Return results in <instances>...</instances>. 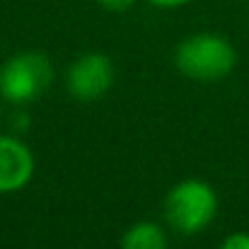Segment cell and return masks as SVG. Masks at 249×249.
<instances>
[{
    "label": "cell",
    "instance_id": "obj_4",
    "mask_svg": "<svg viewBox=\"0 0 249 249\" xmlns=\"http://www.w3.org/2000/svg\"><path fill=\"white\" fill-rule=\"evenodd\" d=\"M116 80V68L107 53L89 51L78 56L66 71L68 94L80 102H97L109 94Z\"/></svg>",
    "mask_w": 249,
    "mask_h": 249
},
{
    "label": "cell",
    "instance_id": "obj_8",
    "mask_svg": "<svg viewBox=\"0 0 249 249\" xmlns=\"http://www.w3.org/2000/svg\"><path fill=\"white\" fill-rule=\"evenodd\" d=\"M220 249H249V232H230L223 237Z\"/></svg>",
    "mask_w": 249,
    "mask_h": 249
},
{
    "label": "cell",
    "instance_id": "obj_3",
    "mask_svg": "<svg viewBox=\"0 0 249 249\" xmlns=\"http://www.w3.org/2000/svg\"><path fill=\"white\" fill-rule=\"evenodd\" d=\"M53 63L41 51H19L0 66V97L15 107H27L53 85Z\"/></svg>",
    "mask_w": 249,
    "mask_h": 249
},
{
    "label": "cell",
    "instance_id": "obj_6",
    "mask_svg": "<svg viewBox=\"0 0 249 249\" xmlns=\"http://www.w3.org/2000/svg\"><path fill=\"white\" fill-rule=\"evenodd\" d=\"M167 247H169L167 232L158 220H138L121 237V249H167Z\"/></svg>",
    "mask_w": 249,
    "mask_h": 249
},
{
    "label": "cell",
    "instance_id": "obj_9",
    "mask_svg": "<svg viewBox=\"0 0 249 249\" xmlns=\"http://www.w3.org/2000/svg\"><path fill=\"white\" fill-rule=\"evenodd\" d=\"M97 5H102L104 10H109V12H126V10H131L138 0H94Z\"/></svg>",
    "mask_w": 249,
    "mask_h": 249
},
{
    "label": "cell",
    "instance_id": "obj_7",
    "mask_svg": "<svg viewBox=\"0 0 249 249\" xmlns=\"http://www.w3.org/2000/svg\"><path fill=\"white\" fill-rule=\"evenodd\" d=\"M29 124H32V116H29V111L27 109H15V114L10 116V128H12V133H24L27 128H29Z\"/></svg>",
    "mask_w": 249,
    "mask_h": 249
},
{
    "label": "cell",
    "instance_id": "obj_5",
    "mask_svg": "<svg viewBox=\"0 0 249 249\" xmlns=\"http://www.w3.org/2000/svg\"><path fill=\"white\" fill-rule=\"evenodd\" d=\"M36 172V158L19 133H0V196L19 194Z\"/></svg>",
    "mask_w": 249,
    "mask_h": 249
},
{
    "label": "cell",
    "instance_id": "obj_11",
    "mask_svg": "<svg viewBox=\"0 0 249 249\" xmlns=\"http://www.w3.org/2000/svg\"><path fill=\"white\" fill-rule=\"evenodd\" d=\"M2 119H5V109H2V97H0V124H2Z\"/></svg>",
    "mask_w": 249,
    "mask_h": 249
},
{
    "label": "cell",
    "instance_id": "obj_10",
    "mask_svg": "<svg viewBox=\"0 0 249 249\" xmlns=\"http://www.w3.org/2000/svg\"><path fill=\"white\" fill-rule=\"evenodd\" d=\"M148 2L160 7V10H177V7H184V5H189L194 0H148Z\"/></svg>",
    "mask_w": 249,
    "mask_h": 249
},
{
    "label": "cell",
    "instance_id": "obj_12",
    "mask_svg": "<svg viewBox=\"0 0 249 249\" xmlns=\"http://www.w3.org/2000/svg\"><path fill=\"white\" fill-rule=\"evenodd\" d=\"M247 2H249V0H247Z\"/></svg>",
    "mask_w": 249,
    "mask_h": 249
},
{
    "label": "cell",
    "instance_id": "obj_1",
    "mask_svg": "<svg viewBox=\"0 0 249 249\" xmlns=\"http://www.w3.org/2000/svg\"><path fill=\"white\" fill-rule=\"evenodd\" d=\"M218 208H220V198L213 184L196 177L177 181L167 191L162 203L167 225L174 232L186 237L206 232L218 218Z\"/></svg>",
    "mask_w": 249,
    "mask_h": 249
},
{
    "label": "cell",
    "instance_id": "obj_2",
    "mask_svg": "<svg viewBox=\"0 0 249 249\" xmlns=\"http://www.w3.org/2000/svg\"><path fill=\"white\" fill-rule=\"evenodd\" d=\"M177 71L196 83H218L237 66V49L230 39L215 32H198L179 41L174 49Z\"/></svg>",
    "mask_w": 249,
    "mask_h": 249
}]
</instances>
